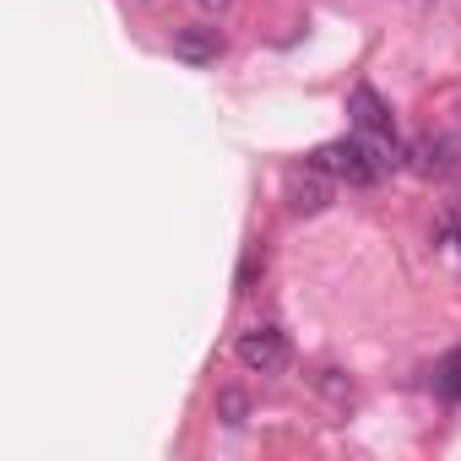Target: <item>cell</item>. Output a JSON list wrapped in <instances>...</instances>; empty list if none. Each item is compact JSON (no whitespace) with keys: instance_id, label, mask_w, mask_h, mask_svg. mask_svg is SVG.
<instances>
[{"instance_id":"1","label":"cell","mask_w":461,"mask_h":461,"mask_svg":"<svg viewBox=\"0 0 461 461\" xmlns=\"http://www.w3.org/2000/svg\"><path fill=\"white\" fill-rule=\"evenodd\" d=\"M315 168L326 174V179H348V185H380L391 168H385V158L364 141V136H342V141H326L321 152H315Z\"/></svg>"},{"instance_id":"2","label":"cell","mask_w":461,"mask_h":461,"mask_svg":"<svg viewBox=\"0 0 461 461\" xmlns=\"http://www.w3.org/2000/svg\"><path fill=\"white\" fill-rule=\"evenodd\" d=\"M240 364H245L250 375H277V369L288 364V337H283L277 326L245 331V337H240Z\"/></svg>"},{"instance_id":"3","label":"cell","mask_w":461,"mask_h":461,"mask_svg":"<svg viewBox=\"0 0 461 461\" xmlns=\"http://www.w3.org/2000/svg\"><path fill=\"white\" fill-rule=\"evenodd\" d=\"M348 114H353L358 136H369V141H396V120H391V104H385L375 87H353V93H348Z\"/></svg>"},{"instance_id":"4","label":"cell","mask_w":461,"mask_h":461,"mask_svg":"<svg viewBox=\"0 0 461 461\" xmlns=\"http://www.w3.org/2000/svg\"><path fill=\"white\" fill-rule=\"evenodd\" d=\"M174 55L190 60V66H212V60L222 55V33H217V28H185V33L174 39Z\"/></svg>"},{"instance_id":"5","label":"cell","mask_w":461,"mask_h":461,"mask_svg":"<svg viewBox=\"0 0 461 461\" xmlns=\"http://www.w3.org/2000/svg\"><path fill=\"white\" fill-rule=\"evenodd\" d=\"M326 201H331V185H326L321 168H315L310 179H294V185H288V206H294V212H321Z\"/></svg>"},{"instance_id":"6","label":"cell","mask_w":461,"mask_h":461,"mask_svg":"<svg viewBox=\"0 0 461 461\" xmlns=\"http://www.w3.org/2000/svg\"><path fill=\"white\" fill-rule=\"evenodd\" d=\"M434 385H439V396L445 402H461V348L439 364V375H434Z\"/></svg>"},{"instance_id":"7","label":"cell","mask_w":461,"mask_h":461,"mask_svg":"<svg viewBox=\"0 0 461 461\" xmlns=\"http://www.w3.org/2000/svg\"><path fill=\"white\" fill-rule=\"evenodd\" d=\"M256 272H261V256L250 250V256H245V267H240V294H250V288H256Z\"/></svg>"},{"instance_id":"8","label":"cell","mask_w":461,"mask_h":461,"mask_svg":"<svg viewBox=\"0 0 461 461\" xmlns=\"http://www.w3.org/2000/svg\"><path fill=\"white\" fill-rule=\"evenodd\" d=\"M201 6H206V12H222V6H228V0H201Z\"/></svg>"}]
</instances>
